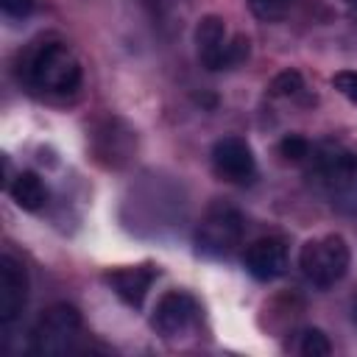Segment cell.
Listing matches in <instances>:
<instances>
[{"mask_svg":"<svg viewBox=\"0 0 357 357\" xmlns=\"http://www.w3.org/2000/svg\"><path fill=\"white\" fill-rule=\"evenodd\" d=\"M332 86L351 103H357V70H340L332 75Z\"/></svg>","mask_w":357,"mask_h":357,"instance_id":"obj_18","label":"cell"},{"mask_svg":"<svg viewBox=\"0 0 357 357\" xmlns=\"http://www.w3.org/2000/svg\"><path fill=\"white\" fill-rule=\"evenodd\" d=\"M81 312L73 304H53L47 307L28 337V349L33 354H67L75 349V340L81 337Z\"/></svg>","mask_w":357,"mask_h":357,"instance_id":"obj_4","label":"cell"},{"mask_svg":"<svg viewBox=\"0 0 357 357\" xmlns=\"http://www.w3.org/2000/svg\"><path fill=\"white\" fill-rule=\"evenodd\" d=\"M310 151H312V145L298 134H287L279 139V156H284L287 162H307Z\"/></svg>","mask_w":357,"mask_h":357,"instance_id":"obj_16","label":"cell"},{"mask_svg":"<svg viewBox=\"0 0 357 357\" xmlns=\"http://www.w3.org/2000/svg\"><path fill=\"white\" fill-rule=\"evenodd\" d=\"M156 276H159L156 265L142 262V265H123V268L109 271L106 282H109V287L114 290V296L120 301H126L128 307H142Z\"/></svg>","mask_w":357,"mask_h":357,"instance_id":"obj_11","label":"cell"},{"mask_svg":"<svg viewBox=\"0 0 357 357\" xmlns=\"http://www.w3.org/2000/svg\"><path fill=\"white\" fill-rule=\"evenodd\" d=\"M301 92H304V78L298 70H282L271 81V95H276V98H296Z\"/></svg>","mask_w":357,"mask_h":357,"instance_id":"obj_14","label":"cell"},{"mask_svg":"<svg viewBox=\"0 0 357 357\" xmlns=\"http://www.w3.org/2000/svg\"><path fill=\"white\" fill-rule=\"evenodd\" d=\"M351 318H354V324H357V296H354V301H351Z\"/></svg>","mask_w":357,"mask_h":357,"instance_id":"obj_22","label":"cell"},{"mask_svg":"<svg viewBox=\"0 0 357 357\" xmlns=\"http://www.w3.org/2000/svg\"><path fill=\"white\" fill-rule=\"evenodd\" d=\"M114 126H117V120H114ZM112 131H109V123H106V128H100L95 137H98V142H95V151L100 153V156H109V162L112 165H120V159H126L128 153H131V145H120V139H128V137H134L131 134V128H126L123 134H117L114 131V137H109Z\"/></svg>","mask_w":357,"mask_h":357,"instance_id":"obj_13","label":"cell"},{"mask_svg":"<svg viewBox=\"0 0 357 357\" xmlns=\"http://www.w3.org/2000/svg\"><path fill=\"white\" fill-rule=\"evenodd\" d=\"M243 231H245L243 215L234 206L218 201L204 212L195 229V251L212 259L229 257L243 243Z\"/></svg>","mask_w":357,"mask_h":357,"instance_id":"obj_5","label":"cell"},{"mask_svg":"<svg viewBox=\"0 0 357 357\" xmlns=\"http://www.w3.org/2000/svg\"><path fill=\"white\" fill-rule=\"evenodd\" d=\"M346 6H349V14H351V20L357 25V0H346Z\"/></svg>","mask_w":357,"mask_h":357,"instance_id":"obj_21","label":"cell"},{"mask_svg":"<svg viewBox=\"0 0 357 357\" xmlns=\"http://www.w3.org/2000/svg\"><path fill=\"white\" fill-rule=\"evenodd\" d=\"M20 75L28 89L39 95H73L81 86V61L75 53L59 39H39L33 42L22 61Z\"/></svg>","mask_w":357,"mask_h":357,"instance_id":"obj_1","label":"cell"},{"mask_svg":"<svg viewBox=\"0 0 357 357\" xmlns=\"http://www.w3.org/2000/svg\"><path fill=\"white\" fill-rule=\"evenodd\" d=\"M298 351L304 354V357H326L329 351H332V343H329V337L321 332V329H304L301 332V343H298Z\"/></svg>","mask_w":357,"mask_h":357,"instance_id":"obj_15","label":"cell"},{"mask_svg":"<svg viewBox=\"0 0 357 357\" xmlns=\"http://www.w3.org/2000/svg\"><path fill=\"white\" fill-rule=\"evenodd\" d=\"M198 315H201V307L190 293L167 290L159 296V301L151 312V326L165 340H173V337H181L184 332H190L192 324L198 321Z\"/></svg>","mask_w":357,"mask_h":357,"instance_id":"obj_7","label":"cell"},{"mask_svg":"<svg viewBox=\"0 0 357 357\" xmlns=\"http://www.w3.org/2000/svg\"><path fill=\"white\" fill-rule=\"evenodd\" d=\"M245 271L257 282H273L287 271V240L284 237H259L245 248Z\"/></svg>","mask_w":357,"mask_h":357,"instance_id":"obj_10","label":"cell"},{"mask_svg":"<svg viewBox=\"0 0 357 357\" xmlns=\"http://www.w3.org/2000/svg\"><path fill=\"white\" fill-rule=\"evenodd\" d=\"M293 3H296V0H248L251 11H254L259 20H265V22L282 20V17L290 11Z\"/></svg>","mask_w":357,"mask_h":357,"instance_id":"obj_17","label":"cell"},{"mask_svg":"<svg viewBox=\"0 0 357 357\" xmlns=\"http://www.w3.org/2000/svg\"><path fill=\"white\" fill-rule=\"evenodd\" d=\"M212 167L231 184H248L257 176V159L243 137H220L212 145Z\"/></svg>","mask_w":357,"mask_h":357,"instance_id":"obj_8","label":"cell"},{"mask_svg":"<svg viewBox=\"0 0 357 357\" xmlns=\"http://www.w3.org/2000/svg\"><path fill=\"white\" fill-rule=\"evenodd\" d=\"M28 304V273L14 254H0V326H11L22 318Z\"/></svg>","mask_w":357,"mask_h":357,"instance_id":"obj_9","label":"cell"},{"mask_svg":"<svg viewBox=\"0 0 357 357\" xmlns=\"http://www.w3.org/2000/svg\"><path fill=\"white\" fill-rule=\"evenodd\" d=\"M36 0H0V8L6 17H14V20H22L33 11Z\"/></svg>","mask_w":357,"mask_h":357,"instance_id":"obj_19","label":"cell"},{"mask_svg":"<svg viewBox=\"0 0 357 357\" xmlns=\"http://www.w3.org/2000/svg\"><path fill=\"white\" fill-rule=\"evenodd\" d=\"M6 187H8L11 201L25 212H39L47 204V187L33 170H20Z\"/></svg>","mask_w":357,"mask_h":357,"instance_id":"obj_12","label":"cell"},{"mask_svg":"<svg viewBox=\"0 0 357 357\" xmlns=\"http://www.w3.org/2000/svg\"><path fill=\"white\" fill-rule=\"evenodd\" d=\"M307 162H310V167H307L310 178L324 187L340 190L357 178V151L349 148L346 142L324 139V142L312 145Z\"/></svg>","mask_w":357,"mask_h":357,"instance_id":"obj_6","label":"cell"},{"mask_svg":"<svg viewBox=\"0 0 357 357\" xmlns=\"http://www.w3.org/2000/svg\"><path fill=\"white\" fill-rule=\"evenodd\" d=\"M195 47L198 59L209 73L231 70L248 59V39L245 36H229L226 22L218 14H206L195 25Z\"/></svg>","mask_w":357,"mask_h":357,"instance_id":"obj_3","label":"cell"},{"mask_svg":"<svg viewBox=\"0 0 357 357\" xmlns=\"http://www.w3.org/2000/svg\"><path fill=\"white\" fill-rule=\"evenodd\" d=\"M337 209H340L343 215H349V218H354V220H357V190H351V192L340 195V198H337Z\"/></svg>","mask_w":357,"mask_h":357,"instance_id":"obj_20","label":"cell"},{"mask_svg":"<svg viewBox=\"0 0 357 357\" xmlns=\"http://www.w3.org/2000/svg\"><path fill=\"white\" fill-rule=\"evenodd\" d=\"M298 268L318 290L335 287L351 268V248L340 234H324L307 240L298 251Z\"/></svg>","mask_w":357,"mask_h":357,"instance_id":"obj_2","label":"cell"}]
</instances>
